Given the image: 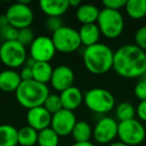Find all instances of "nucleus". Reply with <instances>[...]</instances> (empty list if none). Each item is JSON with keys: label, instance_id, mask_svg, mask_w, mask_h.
Segmentation results:
<instances>
[{"label": "nucleus", "instance_id": "obj_1", "mask_svg": "<svg viewBox=\"0 0 146 146\" xmlns=\"http://www.w3.org/2000/svg\"><path fill=\"white\" fill-rule=\"evenodd\" d=\"M113 69L119 76L127 79L146 75V52L135 44H125L114 52Z\"/></svg>", "mask_w": 146, "mask_h": 146}, {"label": "nucleus", "instance_id": "obj_2", "mask_svg": "<svg viewBox=\"0 0 146 146\" xmlns=\"http://www.w3.org/2000/svg\"><path fill=\"white\" fill-rule=\"evenodd\" d=\"M114 51L104 43H96L85 47L82 60L85 68L94 75H102L113 68Z\"/></svg>", "mask_w": 146, "mask_h": 146}, {"label": "nucleus", "instance_id": "obj_3", "mask_svg": "<svg viewBox=\"0 0 146 146\" xmlns=\"http://www.w3.org/2000/svg\"><path fill=\"white\" fill-rule=\"evenodd\" d=\"M50 94L49 88L35 80L22 81L15 92V98L22 107L27 110L43 106L46 98Z\"/></svg>", "mask_w": 146, "mask_h": 146}, {"label": "nucleus", "instance_id": "obj_4", "mask_svg": "<svg viewBox=\"0 0 146 146\" xmlns=\"http://www.w3.org/2000/svg\"><path fill=\"white\" fill-rule=\"evenodd\" d=\"M83 103L94 113L107 114L115 107V97L109 90L95 87L84 93Z\"/></svg>", "mask_w": 146, "mask_h": 146}, {"label": "nucleus", "instance_id": "obj_5", "mask_svg": "<svg viewBox=\"0 0 146 146\" xmlns=\"http://www.w3.org/2000/svg\"><path fill=\"white\" fill-rule=\"evenodd\" d=\"M98 28L101 34L108 39H115L122 34L125 26L123 15L120 11L103 8L97 19Z\"/></svg>", "mask_w": 146, "mask_h": 146}, {"label": "nucleus", "instance_id": "obj_6", "mask_svg": "<svg viewBox=\"0 0 146 146\" xmlns=\"http://www.w3.org/2000/svg\"><path fill=\"white\" fill-rule=\"evenodd\" d=\"M117 137L127 146H138L146 140V128L136 118L118 122Z\"/></svg>", "mask_w": 146, "mask_h": 146}, {"label": "nucleus", "instance_id": "obj_7", "mask_svg": "<svg viewBox=\"0 0 146 146\" xmlns=\"http://www.w3.org/2000/svg\"><path fill=\"white\" fill-rule=\"evenodd\" d=\"M29 3L28 0H19L7 8L5 15L11 26L18 30L30 27L34 20V13Z\"/></svg>", "mask_w": 146, "mask_h": 146}, {"label": "nucleus", "instance_id": "obj_8", "mask_svg": "<svg viewBox=\"0 0 146 146\" xmlns=\"http://www.w3.org/2000/svg\"><path fill=\"white\" fill-rule=\"evenodd\" d=\"M28 58L26 47L17 40L4 41L0 49V61L8 69H16L25 64Z\"/></svg>", "mask_w": 146, "mask_h": 146}, {"label": "nucleus", "instance_id": "obj_9", "mask_svg": "<svg viewBox=\"0 0 146 146\" xmlns=\"http://www.w3.org/2000/svg\"><path fill=\"white\" fill-rule=\"evenodd\" d=\"M51 38L56 51L66 54L75 52L82 45L78 30L65 25L52 33Z\"/></svg>", "mask_w": 146, "mask_h": 146}, {"label": "nucleus", "instance_id": "obj_10", "mask_svg": "<svg viewBox=\"0 0 146 146\" xmlns=\"http://www.w3.org/2000/svg\"><path fill=\"white\" fill-rule=\"evenodd\" d=\"M118 135V121L110 116H103L93 127V135L95 142L98 144H108L114 142Z\"/></svg>", "mask_w": 146, "mask_h": 146}, {"label": "nucleus", "instance_id": "obj_11", "mask_svg": "<svg viewBox=\"0 0 146 146\" xmlns=\"http://www.w3.org/2000/svg\"><path fill=\"white\" fill-rule=\"evenodd\" d=\"M56 52L52 38L45 35L35 37L29 46V56L36 62H50Z\"/></svg>", "mask_w": 146, "mask_h": 146}, {"label": "nucleus", "instance_id": "obj_12", "mask_svg": "<svg viewBox=\"0 0 146 146\" xmlns=\"http://www.w3.org/2000/svg\"><path fill=\"white\" fill-rule=\"evenodd\" d=\"M77 119L73 111L61 109L57 113L53 114L50 127L59 135V137H65L72 133Z\"/></svg>", "mask_w": 146, "mask_h": 146}, {"label": "nucleus", "instance_id": "obj_13", "mask_svg": "<svg viewBox=\"0 0 146 146\" xmlns=\"http://www.w3.org/2000/svg\"><path fill=\"white\" fill-rule=\"evenodd\" d=\"M74 80H75V75L72 68L62 64L58 65L53 69L52 76L49 83L51 84L53 89L61 93L62 91L73 86Z\"/></svg>", "mask_w": 146, "mask_h": 146}, {"label": "nucleus", "instance_id": "obj_14", "mask_svg": "<svg viewBox=\"0 0 146 146\" xmlns=\"http://www.w3.org/2000/svg\"><path fill=\"white\" fill-rule=\"evenodd\" d=\"M51 119H52V114L49 113L44 106H38L27 110V124L38 132L45 128L50 127Z\"/></svg>", "mask_w": 146, "mask_h": 146}, {"label": "nucleus", "instance_id": "obj_15", "mask_svg": "<svg viewBox=\"0 0 146 146\" xmlns=\"http://www.w3.org/2000/svg\"><path fill=\"white\" fill-rule=\"evenodd\" d=\"M59 96L62 102L63 109L70 110V111H74L75 109H77L82 104L84 98V94L82 93L81 90L74 85L62 91L59 94Z\"/></svg>", "mask_w": 146, "mask_h": 146}, {"label": "nucleus", "instance_id": "obj_16", "mask_svg": "<svg viewBox=\"0 0 146 146\" xmlns=\"http://www.w3.org/2000/svg\"><path fill=\"white\" fill-rule=\"evenodd\" d=\"M21 77L19 72L14 69H5L0 72V90L6 93L16 92L20 86Z\"/></svg>", "mask_w": 146, "mask_h": 146}, {"label": "nucleus", "instance_id": "obj_17", "mask_svg": "<svg viewBox=\"0 0 146 146\" xmlns=\"http://www.w3.org/2000/svg\"><path fill=\"white\" fill-rule=\"evenodd\" d=\"M40 9L48 17H61L69 8V0H41Z\"/></svg>", "mask_w": 146, "mask_h": 146}, {"label": "nucleus", "instance_id": "obj_18", "mask_svg": "<svg viewBox=\"0 0 146 146\" xmlns=\"http://www.w3.org/2000/svg\"><path fill=\"white\" fill-rule=\"evenodd\" d=\"M100 9L96 5L86 3V4H81L77 9H76V19L81 23L84 24H93L97 22V19L99 17Z\"/></svg>", "mask_w": 146, "mask_h": 146}, {"label": "nucleus", "instance_id": "obj_19", "mask_svg": "<svg viewBox=\"0 0 146 146\" xmlns=\"http://www.w3.org/2000/svg\"><path fill=\"white\" fill-rule=\"evenodd\" d=\"M78 33H79L81 44L85 47L92 46L98 43L100 36H101V32L96 23L81 25V27L78 30Z\"/></svg>", "mask_w": 146, "mask_h": 146}, {"label": "nucleus", "instance_id": "obj_20", "mask_svg": "<svg viewBox=\"0 0 146 146\" xmlns=\"http://www.w3.org/2000/svg\"><path fill=\"white\" fill-rule=\"evenodd\" d=\"M53 69L50 62H35L32 67L33 80L47 85V83L50 82Z\"/></svg>", "mask_w": 146, "mask_h": 146}, {"label": "nucleus", "instance_id": "obj_21", "mask_svg": "<svg viewBox=\"0 0 146 146\" xmlns=\"http://www.w3.org/2000/svg\"><path fill=\"white\" fill-rule=\"evenodd\" d=\"M124 9L129 18L142 19L146 16V0H127Z\"/></svg>", "mask_w": 146, "mask_h": 146}, {"label": "nucleus", "instance_id": "obj_22", "mask_svg": "<svg viewBox=\"0 0 146 146\" xmlns=\"http://www.w3.org/2000/svg\"><path fill=\"white\" fill-rule=\"evenodd\" d=\"M71 135H72L75 142H79V143L88 142L90 141V138L93 135V128L91 127V125L88 122L79 120V121L76 122Z\"/></svg>", "mask_w": 146, "mask_h": 146}, {"label": "nucleus", "instance_id": "obj_23", "mask_svg": "<svg viewBox=\"0 0 146 146\" xmlns=\"http://www.w3.org/2000/svg\"><path fill=\"white\" fill-rule=\"evenodd\" d=\"M18 129L10 124H0V146L18 145Z\"/></svg>", "mask_w": 146, "mask_h": 146}, {"label": "nucleus", "instance_id": "obj_24", "mask_svg": "<svg viewBox=\"0 0 146 146\" xmlns=\"http://www.w3.org/2000/svg\"><path fill=\"white\" fill-rule=\"evenodd\" d=\"M17 140L20 146H34L38 141V131L28 125L23 126L18 129Z\"/></svg>", "mask_w": 146, "mask_h": 146}, {"label": "nucleus", "instance_id": "obj_25", "mask_svg": "<svg viewBox=\"0 0 146 146\" xmlns=\"http://www.w3.org/2000/svg\"><path fill=\"white\" fill-rule=\"evenodd\" d=\"M115 116L118 122L134 119L136 116V108L130 102H120L115 108Z\"/></svg>", "mask_w": 146, "mask_h": 146}, {"label": "nucleus", "instance_id": "obj_26", "mask_svg": "<svg viewBox=\"0 0 146 146\" xmlns=\"http://www.w3.org/2000/svg\"><path fill=\"white\" fill-rule=\"evenodd\" d=\"M59 138L58 134L51 127H48L38 132L37 144L39 146H58Z\"/></svg>", "mask_w": 146, "mask_h": 146}, {"label": "nucleus", "instance_id": "obj_27", "mask_svg": "<svg viewBox=\"0 0 146 146\" xmlns=\"http://www.w3.org/2000/svg\"><path fill=\"white\" fill-rule=\"evenodd\" d=\"M43 106H44L45 109L50 114H52V115L57 113L58 111H60L61 109H63L60 96H59L58 94H53V93L49 94L48 97L45 100Z\"/></svg>", "mask_w": 146, "mask_h": 146}, {"label": "nucleus", "instance_id": "obj_28", "mask_svg": "<svg viewBox=\"0 0 146 146\" xmlns=\"http://www.w3.org/2000/svg\"><path fill=\"white\" fill-rule=\"evenodd\" d=\"M35 39L34 32L33 30L28 27V28L20 29L18 32V37H17V41L20 42L23 46H30L31 43L33 42V40Z\"/></svg>", "mask_w": 146, "mask_h": 146}, {"label": "nucleus", "instance_id": "obj_29", "mask_svg": "<svg viewBox=\"0 0 146 146\" xmlns=\"http://www.w3.org/2000/svg\"><path fill=\"white\" fill-rule=\"evenodd\" d=\"M18 32H19L18 29L14 28V27L9 24V25H7V26L1 27V28H0V38L2 39L3 42H4V41L17 40Z\"/></svg>", "mask_w": 146, "mask_h": 146}, {"label": "nucleus", "instance_id": "obj_30", "mask_svg": "<svg viewBox=\"0 0 146 146\" xmlns=\"http://www.w3.org/2000/svg\"><path fill=\"white\" fill-rule=\"evenodd\" d=\"M135 45L146 52V25L141 26L135 31L134 34Z\"/></svg>", "mask_w": 146, "mask_h": 146}, {"label": "nucleus", "instance_id": "obj_31", "mask_svg": "<svg viewBox=\"0 0 146 146\" xmlns=\"http://www.w3.org/2000/svg\"><path fill=\"white\" fill-rule=\"evenodd\" d=\"M134 95L140 101L146 100V75L141 77L134 86Z\"/></svg>", "mask_w": 146, "mask_h": 146}, {"label": "nucleus", "instance_id": "obj_32", "mask_svg": "<svg viewBox=\"0 0 146 146\" xmlns=\"http://www.w3.org/2000/svg\"><path fill=\"white\" fill-rule=\"evenodd\" d=\"M63 26H64V24H63V20L61 17H48L46 20L47 29L52 33L59 30Z\"/></svg>", "mask_w": 146, "mask_h": 146}, {"label": "nucleus", "instance_id": "obj_33", "mask_svg": "<svg viewBox=\"0 0 146 146\" xmlns=\"http://www.w3.org/2000/svg\"><path fill=\"white\" fill-rule=\"evenodd\" d=\"M126 2H127V0H104L102 4H103L104 8L120 11V9L125 7Z\"/></svg>", "mask_w": 146, "mask_h": 146}, {"label": "nucleus", "instance_id": "obj_34", "mask_svg": "<svg viewBox=\"0 0 146 146\" xmlns=\"http://www.w3.org/2000/svg\"><path fill=\"white\" fill-rule=\"evenodd\" d=\"M136 116L139 121L146 123V100L140 101L136 106Z\"/></svg>", "mask_w": 146, "mask_h": 146}, {"label": "nucleus", "instance_id": "obj_35", "mask_svg": "<svg viewBox=\"0 0 146 146\" xmlns=\"http://www.w3.org/2000/svg\"><path fill=\"white\" fill-rule=\"evenodd\" d=\"M20 77L22 81H29V80H33V72L32 68L28 66H24L19 72Z\"/></svg>", "mask_w": 146, "mask_h": 146}, {"label": "nucleus", "instance_id": "obj_36", "mask_svg": "<svg viewBox=\"0 0 146 146\" xmlns=\"http://www.w3.org/2000/svg\"><path fill=\"white\" fill-rule=\"evenodd\" d=\"M7 25H9V22H8V20H7L6 15L5 14L0 15V28H1V27L7 26Z\"/></svg>", "mask_w": 146, "mask_h": 146}, {"label": "nucleus", "instance_id": "obj_37", "mask_svg": "<svg viewBox=\"0 0 146 146\" xmlns=\"http://www.w3.org/2000/svg\"><path fill=\"white\" fill-rule=\"evenodd\" d=\"M69 5L70 7H74L77 9L81 5V1L80 0H69Z\"/></svg>", "mask_w": 146, "mask_h": 146}, {"label": "nucleus", "instance_id": "obj_38", "mask_svg": "<svg viewBox=\"0 0 146 146\" xmlns=\"http://www.w3.org/2000/svg\"><path fill=\"white\" fill-rule=\"evenodd\" d=\"M71 146H95L92 142L88 141V142H81V143H79V142H75V143H73Z\"/></svg>", "mask_w": 146, "mask_h": 146}, {"label": "nucleus", "instance_id": "obj_39", "mask_svg": "<svg viewBox=\"0 0 146 146\" xmlns=\"http://www.w3.org/2000/svg\"><path fill=\"white\" fill-rule=\"evenodd\" d=\"M106 146H127V145L124 144V143H122V142H120V141H114V142H112V143L108 144V145H106Z\"/></svg>", "mask_w": 146, "mask_h": 146}, {"label": "nucleus", "instance_id": "obj_40", "mask_svg": "<svg viewBox=\"0 0 146 146\" xmlns=\"http://www.w3.org/2000/svg\"><path fill=\"white\" fill-rule=\"evenodd\" d=\"M1 45H2V42H0V49H1Z\"/></svg>", "mask_w": 146, "mask_h": 146}, {"label": "nucleus", "instance_id": "obj_41", "mask_svg": "<svg viewBox=\"0 0 146 146\" xmlns=\"http://www.w3.org/2000/svg\"><path fill=\"white\" fill-rule=\"evenodd\" d=\"M0 6H1V1H0Z\"/></svg>", "mask_w": 146, "mask_h": 146}, {"label": "nucleus", "instance_id": "obj_42", "mask_svg": "<svg viewBox=\"0 0 146 146\" xmlns=\"http://www.w3.org/2000/svg\"><path fill=\"white\" fill-rule=\"evenodd\" d=\"M145 146H146V140H145Z\"/></svg>", "mask_w": 146, "mask_h": 146}]
</instances>
